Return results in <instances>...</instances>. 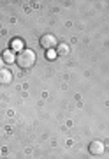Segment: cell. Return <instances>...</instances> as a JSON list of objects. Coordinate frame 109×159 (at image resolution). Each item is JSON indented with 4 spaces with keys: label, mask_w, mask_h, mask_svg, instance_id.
<instances>
[{
    "label": "cell",
    "mask_w": 109,
    "mask_h": 159,
    "mask_svg": "<svg viewBox=\"0 0 109 159\" xmlns=\"http://www.w3.org/2000/svg\"><path fill=\"white\" fill-rule=\"evenodd\" d=\"M2 58H4V62H6V64L16 62V55L12 53V50H6L4 53H2Z\"/></svg>",
    "instance_id": "cell-5"
},
{
    "label": "cell",
    "mask_w": 109,
    "mask_h": 159,
    "mask_svg": "<svg viewBox=\"0 0 109 159\" xmlns=\"http://www.w3.org/2000/svg\"><path fill=\"white\" fill-rule=\"evenodd\" d=\"M16 64L21 69H30L35 64V53L32 50H21L16 57Z\"/></svg>",
    "instance_id": "cell-1"
},
{
    "label": "cell",
    "mask_w": 109,
    "mask_h": 159,
    "mask_svg": "<svg viewBox=\"0 0 109 159\" xmlns=\"http://www.w3.org/2000/svg\"><path fill=\"white\" fill-rule=\"evenodd\" d=\"M88 150H90L92 156H102L104 150H106V147H104V143H100V142H92L90 147H88Z\"/></svg>",
    "instance_id": "cell-3"
},
{
    "label": "cell",
    "mask_w": 109,
    "mask_h": 159,
    "mask_svg": "<svg viewBox=\"0 0 109 159\" xmlns=\"http://www.w3.org/2000/svg\"><path fill=\"white\" fill-rule=\"evenodd\" d=\"M69 44H58L57 46V53L58 55H67V53H69Z\"/></svg>",
    "instance_id": "cell-6"
},
{
    "label": "cell",
    "mask_w": 109,
    "mask_h": 159,
    "mask_svg": "<svg viewBox=\"0 0 109 159\" xmlns=\"http://www.w3.org/2000/svg\"><path fill=\"white\" fill-rule=\"evenodd\" d=\"M12 83V73L7 69H0V85H11Z\"/></svg>",
    "instance_id": "cell-4"
},
{
    "label": "cell",
    "mask_w": 109,
    "mask_h": 159,
    "mask_svg": "<svg viewBox=\"0 0 109 159\" xmlns=\"http://www.w3.org/2000/svg\"><path fill=\"white\" fill-rule=\"evenodd\" d=\"M4 64L6 62H4V58H2V55H0V69H4Z\"/></svg>",
    "instance_id": "cell-8"
},
{
    "label": "cell",
    "mask_w": 109,
    "mask_h": 159,
    "mask_svg": "<svg viewBox=\"0 0 109 159\" xmlns=\"http://www.w3.org/2000/svg\"><path fill=\"white\" fill-rule=\"evenodd\" d=\"M11 46H12V50H19V51H21V50H23V48H21V41H12V43H11Z\"/></svg>",
    "instance_id": "cell-7"
},
{
    "label": "cell",
    "mask_w": 109,
    "mask_h": 159,
    "mask_svg": "<svg viewBox=\"0 0 109 159\" xmlns=\"http://www.w3.org/2000/svg\"><path fill=\"white\" fill-rule=\"evenodd\" d=\"M39 44H40V48H44V50H55V48L58 46V41H57V37H55V35L44 34L42 37H40Z\"/></svg>",
    "instance_id": "cell-2"
}]
</instances>
